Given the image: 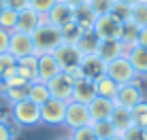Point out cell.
<instances>
[{
	"mask_svg": "<svg viewBox=\"0 0 147 140\" xmlns=\"http://www.w3.org/2000/svg\"><path fill=\"white\" fill-rule=\"evenodd\" d=\"M30 36H32L34 53H36V55H40V53H51L55 47H60V45L64 43V38H62V28L53 26V23H49V21L40 23V26L34 30Z\"/></svg>",
	"mask_w": 147,
	"mask_h": 140,
	"instance_id": "obj_1",
	"label": "cell"
},
{
	"mask_svg": "<svg viewBox=\"0 0 147 140\" xmlns=\"http://www.w3.org/2000/svg\"><path fill=\"white\" fill-rule=\"evenodd\" d=\"M11 121L17 127H34L40 123V106L32 100H22V102L11 104Z\"/></svg>",
	"mask_w": 147,
	"mask_h": 140,
	"instance_id": "obj_2",
	"label": "cell"
},
{
	"mask_svg": "<svg viewBox=\"0 0 147 140\" xmlns=\"http://www.w3.org/2000/svg\"><path fill=\"white\" fill-rule=\"evenodd\" d=\"M107 77H111L117 85H126V83H132L139 79V74H136V70L132 68V64L128 62V57L121 55L117 59H113V62L107 64Z\"/></svg>",
	"mask_w": 147,
	"mask_h": 140,
	"instance_id": "obj_3",
	"label": "cell"
},
{
	"mask_svg": "<svg viewBox=\"0 0 147 140\" xmlns=\"http://www.w3.org/2000/svg\"><path fill=\"white\" fill-rule=\"evenodd\" d=\"M66 104L68 102L58 98H49L45 104H40V123H45V125H64Z\"/></svg>",
	"mask_w": 147,
	"mask_h": 140,
	"instance_id": "obj_4",
	"label": "cell"
},
{
	"mask_svg": "<svg viewBox=\"0 0 147 140\" xmlns=\"http://www.w3.org/2000/svg\"><path fill=\"white\" fill-rule=\"evenodd\" d=\"M92 123V117H90V111H88V104H81V102H75L70 100L66 104V115H64V125H66L70 132L77 127H83V125H90Z\"/></svg>",
	"mask_w": 147,
	"mask_h": 140,
	"instance_id": "obj_5",
	"label": "cell"
},
{
	"mask_svg": "<svg viewBox=\"0 0 147 140\" xmlns=\"http://www.w3.org/2000/svg\"><path fill=\"white\" fill-rule=\"evenodd\" d=\"M136 81H139V79H136ZM136 81L126 83V85H119L117 96H115V100H113L117 106H124V108H130V111H132L139 102H143V100H145L143 87H141Z\"/></svg>",
	"mask_w": 147,
	"mask_h": 140,
	"instance_id": "obj_6",
	"label": "cell"
},
{
	"mask_svg": "<svg viewBox=\"0 0 147 140\" xmlns=\"http://www.w3.org/2000/svg\"><path fill=\"white\" fill-rule=\"evenodd\" d=\"M94 34L102 41V38H117L119 41V34H121V23L113 17L111 13L107 15H98L94 21Z\"/></svg>",
	"mask_w": 147,
	"mask_h": 140,
	"instance_id": "obj_7",
	"label": "cell"
},
{
	"mask_svg": "<svg viewBox=\"0 0 147 140\" xmlns=\"http://www.w3.org/2000/svg\"><path fill=\"white\" fill-rule=\"evenodd\" d=\"M47 87H49V93H51V98H58V100H64V102H70V98H73L75 81L62 70L58 77H53L51 81L47 83Z\"/></svg>",
	"mask_w": 147,
	"mask_h": 140,
	"instance_id": "obj_8",
	"label": "cell"
},
{
	"mask_svg": "<svg viewBox=\"0 0 147 140\" xmlns=\"http://www.w3.org/2000/svg\"><path fill=\"white\" fill-rule=\"evenodd\" d=\"M49 21L47 15H38L36 11H32V9H24V11L17 13V23H15V30L13 32H24V34H32L34 30H36L40 23Z\"/></svg>",
	"mask_w": 147,
	"mask_h": 140,
	"instance_id": "obj_9",
	"label": "cell"
},
{
	"mask_svg": "<svg viewBox=\"0 0 147 140\" xmlns=\"http://www.w3.org/2000/svg\"><path fill=\"white\" fill-rule=\"evenodd\" d=\"M9 53L13 57H26V55H36L34 53V43L30 34L24 32H11V38H9Z\"/></svg>",
	"mask_w": 147,
	"mask_h": 140,
	"instance_id": "obj_10",
	"label": "cell"
},
{
	"mask_svg": "<svg viewBox=\"0 0 147 140\" xmlns=\"http://www.w3.org/2000/svg\"><path fill=\"white\" fill-rule=\"evenodd\" d=\"M38 57V70H36V81L40 83H49L53 77H58L62 72L58 59L53 57V53H40Z\"/></svg>",
	"mask_w": 147,
	"mask_h": 140,
	"instance_id": "obj_11",
	"label": "cell"
},
{
	"mask_svg": "<svg viewBox=\"0 0 147 140\" xmlns=\"http://www.w3.org/2000/svg\"><path fill=\"white\" fill-rule=\"evenodd\" d=\"M51 53H53V57L58 59V64H60V68H62V70L81 64V57H83V55H81V51L77 49V45H68V43H62L60 47H55Z\"/></svg>",
	"mask_w": 147,
	"mask_h": 140,
	"instance_id": "obj_12",
	"label": "cell"
},
{
	"mask_svg": "<svg viewBox=\"0 0 147 140\" xmlns=\"http://www.w3.org/2000/svg\"><path fill=\"white\" fill-rule=\"evenodd\" d=\"M126 53V47L121 45V41L117 38H102V41L98 43V51H96V55L102 59L105 64L113 62V59L121 57Z\"/></svg>",
	"mask_w": 147,
	"mask_h": 140,
	"instance_id": "obj_13",
	"label": "cell"
},
{
	"mask_svg": "<svg viewBox=\"0 0 147 140\" xmlns=\"http://www.w3.org/2000/svg\"><path fill=\"white\" fill-rule=\"evenodd\" d=\"M81 72H83L85 79H90V81H96V79L105 77V72H107V64L102 62L98 55H83L81 57Z\"/></svg>",
	"mask_w": 147,
	"mask_h": 140,
	"instance_id": "obj_14",
	"label": "cell"
},
{
	"mask_svg": "<svg viewBox=\"0 0 147 140\" xmlns=\"http://www.w3.org/2000/svg\"><path fill=\"white\" fill-rule=\"evenodd\" d=\"M73 13H75V9L70 7V4H66L64 0H58V2L53 4V9L47 13V19H49V23L62 28V26H66L68 21H73Z\"/></svg>",
	"mask_w": 147,
	"mask_h": 140,
	"instance_id": "obj_15",
	"label": "cell"
},
{
	"mask_svg": "<svg viewBox=\"0 0 147 140\" xmlns=\"http://www.w3.org/2000/svg\"><path fill=\"white\" fill-rule=\"evenodd\" d=\"M113 108H115V102H113V100L98 98V96H96L92 102L88 104V111H90L92 121H105V119H109L111 113H113Z\"/></svg>",
	"mask_w": 147,
	"mask_h": 140,
	"instance_id": "obj_16",
	"label": "cell"
},
{
	"mask_svg": "<svg viewBox=\"0 0 147 140\" xmlns=\"http://www.w3.org/2000/svg\"><path fill=\"white\" fill-rule=\"evenodd\" d=\"M124 55L128 57V62L132 64V68L136 70L139 77H147V49L145 47H141V45L128 47Z\"/></svg>",
	"mask_w": 147,
	"mask_h": 140,
	"instance_id": "obj_17",
	"label": "cell"
},
{
	"mask_svg": "<svg viewBox=\"0 0 147 140\" xmlns=\"http://www.w3.org/2000/svg\"><path fill=\"white\" fill-rule=\"evenodd\" d=\"M94 98H96L94 81H90V79H79V81H75L73 98H70V100H75V102H81V104H90Z\"/></svg>",
	"mask_w": 147,
	"mask_h": 140,
	"instance_id": "obj_18",
	"label": "cell"
},
{
	"mask_svg": "<svg viewBox=\"0 0 147 140\" xmlns=\"http://www.w3.org/2000/svg\"><path fill=\"white\" fill-rule=\"evenodd\" d=\"M36 70H38V57L36 55H26L17 59V74L24 81L32 83L36 81Z\"/></svg>",
	"mask_w": 147,
	"mask_h": 140,
	"instance_id": "obj_19",
	"label": "cell"
},
{
	"mask_svg": "<svg viewBox=\"0 0 147 140\" xmlns=\"http://www.w3.org/2000/svg\"><path fill=\"white\" fill-rule=\"evenodd\" d=\"M73 21L83 30V32H94V21H96V15L92 13V9L88 4H81V7H75L73 13Z\"/></svg>",
	"mask_w": 147,
	"mask_h": 140,
	"instance_id": "obj_20",
	"label": "cell"
},
{
	"mask_svg": "<svg viewBox=\"0 0 147 140\" xmlns=\"http://www.w3.org/2000/svg\"><path fill=\"white\" fill-rule=\"evenodd\" d=\"M109 121L115 125V129H117V134L126 132L128 127H132V111L130 108H124V106H117L115 104L113 113H111Z\"/></svg>",
	"mask_w": 147,
	"mask_h": 140,
	"instance_id": "obj_21",
	"label": "cell"
},
{
	"mask_svg": "<svg viewBox=\"0 0 147 140\" xmlns=\"http://www.w3.org/2000/svg\"><path fill=\"white\" fill-rule=\"evenodd\" d=\"M117 89H119V85L115 83L111 77H107V74L94 81V91H96V96H98V98L115 100V96H117Z\"/></svg>",
	"mask_w": 147,
	"mask_h": 140,
	"instance_id": "obj_22",
	"label": "cell"
},
{
	"mask_svg": "<svg viewBox=\"0 0 147 140\" xmlns=\"http://www.w3.org/2000/svg\"><path fill=\"white\" fill-rule=\"evenodd\" d=\"M51 98V93H49V87L47 83H40V81H32L28 85V100H32L34 104H45L47 100Z\"/></svg>",
	"mask_w": 147,
	"mask_h": 140,
	"instance_id": "obj_23",
	"label": "cell"
},
{
	"mask_svg": "<svg viewBox=\"0 0 147 140\" xmlns=\"http://www.w3.org/2000/svg\"><path fill=\"white\" fill-rule=\"evenodd\" d=\"M139 32H141V26H136L134 21H126L121 23V34H119V41L126 49L128 47H134L136 41H139Z\"/></svg>",
	"mask_w": 147,
	"mask_h": 140,
	"instance_id": "obj_24",
	"label": "cell"
},
{
	"mask_svg": "<svg viewBox=\"0 0 147 140\" xmlns=\"http://www.w3.org/2000/svg\"><path fill=\"white\" fill-rule=\"evenodd\" d=\"M98 43H100V38L94 32H83V36L77 43V49L81 51V55H94L98 51Z\"/></svg>",
	"mask_w": 147,
	"mask_h": 140,
	"instance_id": "obj_25",
	"label": "cell"
},
{
	"mask_svg": "<svg viewBox=\"0 0 147 140\" xmlns=\"http://www.w3.org/2000/svg\"><path fill=\"white\" fill-rule=\"evenodd\" d=\"M13 74H17V57H13L11 53H0V79L7 81Z\"/></svg>",
	"mask_w": 147,
	"mask_h": 140,
	"instance_id": "obj_26",
	"label": "cell"
},
{
	"mask_svg": "<svg viewBox=\"0 0 147 140\" xmlns=\"http://www.w3.org/2000/svg\"><path fill=\"white\" fill-rule=\"evenodd\" d=\"M90 127L94 129V134H96L98 140H109V138L117 136V129H115V125L109 121V119H105V121H92Z\"/></svg>",
	"mask_w": 147,
	"mask_h": 140,
	"instance_id": "obj_27",
	"label": "cell"
},
{
	"mask_svg": "<svg viewBox=\"0 0 147 140\" xmlns=\"http://www.w3.org/2000/svg\"><path fill=\"white\" fill-rule=\"evenodd\" d=\"M4 100L9 104H15V102H22V100L28 98V85H7L2 91Z\"/></svg>",
	"mask_w": 147,
	"mask_h": 140,
	"instance_id": "obj_28",
	"label": "cell"
},
{
	"mask_svg": "<svg viewBox=\"0 0 147 140\" xmlns=\"http://www.w3.org/2000/svg\"><path fill=\"white\" fill-rule=\"evenodd\" d=\"M81 36H83V30H81L75 21H68L66 26H62V38H64V43L77 45Z\"/></svg>",
	"mask_w": 147,
	"mask_h": 140,
	"instance_id": "obj_29",
	"label": "cell"
},
{
	"mask_svg": "<svg viewBox=\"0 0 147 140\" xmlns=\"http://www.w3.org/2000/svg\"><path fill=\"white\" fill-rule=\"evenodd\" d=\"M111 15L117 19L119 23H126V21H132V7L130 4H124V2H115L113 9H111Z\"/></svg>",
	"mask_w": 147,
	"mask_h": 140,
	"instance_id": "obj_30",
	"label": "cell"
},
{
	"mask_svg": "<svg viewBox=\"0 0 147 140\" xmlns=\"http://www.w3.org/2000/svg\"><path fill=\"white\" fill-rule=\"evenodd\" d=\"M132 125L141 127V129L147 127V100L139 102V104L132 108Z\"/></svg>",
	"mask_w": 147,
	"mask_h": 140,
	"instance_id": "obj_31",
	"label": "cell"
},
{
	"mask_svg": "<svg viewBox=\"0 0 147 140\" xmlns=\"http://www.w3.org/2000/svg\"><path fill=\"white\" fill-rule=\"evenodd\" d=\"M117 2V0H88V7L92 9V13L98 17V15H107L111 13V9H113V4Z\"/></svg>",
	"mask_w": 147,
	"mask_h": 140,
	"instance_id": "obj_32",
	"label": "cell"
},
{
	"mask_svg": "<svg viewBox=\"0 0 147 140\" xmlns=\"http://www.w3.org/2000/svg\"><path fill=\"white\" fill-rule=\"evenodd\" d=\"M15 23H17V11H13V9L7 7L2 13H0V28L7 30V32H13Z\"/></svg>",
	"mask_w": 147,
	"mask_h": 140,
	"instance_id": "obj_33",
	"label": "cell"
},
{
	"mask_svg": "<svg viewBox=\"0 0 147 140\" xmlns=\"http://www.w3.org/2000/svg\"><path fill=\"white\" fill-rule=\"evenodd\" d=\"M132 21L141 28L147 26V2L145 0H141V2H136L132 7Z\"/></svg>",
	"mask_w": 147,
	"mask_h": 140,
	"instance_id": "obj_34",
	"label": "cell"
},
{
	"mask_svg": "<svg viewBox=\"0 0 147 140\" xmlns=\"http://www.w3.org/2000/svg\"><path fill=\"white\" fill-rule=\"evenodd\" d=\"M68 138L70 140H98V138H96V134H94V129L90 127V125H83V127L73 129Z\"/></svg>",
	"mask_w": 147,
	"mask_h": 140,
	"instance_id": "obj_35",
	"label": "cell"
},
{
	"mask_svg": "<svg viewBox=\"0 0 147 140\" xmlns=\"http://www.w3.org/2000/svg\"><path fill=\"white\" fill-rule=\"evenodd\" d=\"M55 2H58V0H30V9L36 11L38 15H47L53 9Z\"/></svg>",
	"mask_w": 147,
	"mask_h": 140,
	"instance_id": "obj_36",
	"label": "cell"
},
{
	"mask_svg": "<svg viewBox=\"0 0 147 140\" xmlns=\"http://www.w3.org/2000/svg\"><path fill=\"white\" fill-rule=\"evenodd\" d=\"M119 136H121V140H145V132L141 127L132 125V127L126 129V132H121Z\"/></svg>",
	"mask_w": 147,
	"mask_h": 140,
	"instance_id": "obj_37",
	"label": "cell"
},
{
	"mask_svg": "<svg viewBox=\"0 0 147 140\" xmlns=\"http://www.w3.org/2000/svg\"><path fill=\"white\" fill-rule=\"evenodd\" d=\"M0 140H15V129L9 121L0 119Z\"/></svg>",
	"mask_w": 147,
	"mask_h": 140,
	"instance_id": "obj_38",
	"label": "cell"
},
{
	"mask_svg": "<svg viewBox=\"0 0 147 140\" xmlns=\"http://www.w3.org/2000/svg\"><path fill=\"white\" fill-rule=\"evenodd\" d=\"M4 4H7L9 9H13V11H24V9L30 7V0H4Z\"/></svg>",
	"mask_w": 147,
	"mask_h": 140,
	"instance_id": "obj_39",
	"label": "cell"
},
{
	"mask_svg": "<svg viewBox=\"0 0 147 140\" xmlns=\"http://www.w3.org/2000/svg\"><path fill=\"white\" fill-rule=\"evenodd\" d=\"M9 38H11V32L0 28V53H7L9 51Z\"/></svg>",
	"mask_w": 147,
	"mask_h": 140,
	"instance_id": "obj_40",
	"label": "cell"
},
{
	"mask_svg": "<svg viewBox=\"0 0 147 140\" xmlns=\"http://www.w3.org/2000/svg\"><path fill=\"white\" fill-rule=\"evenodd\" d=\"M64 72H66L68 77L73 79V81H79V79H85V77H83V72H81V66H79V64H77V66H70V68H66Z\"/></svg>",
	"mask_w": 147,
	"mask_h": 140,
	"instance_id": "obj_41",
	"label": "cell"
},
{
	"mask_svg": "<svg viewBox=\"0 0 147 140\" xmlns=\"http://www.w3.org/2000/svg\"><path fill=\"white\" fill-rule=\"evenodd\" d=\"M136 45H141V47H145V49H147V26H145V28H141V32H139V41H136Z\"/></svg>",
	"mask_w": 147,
	"mask_h": 140,
	"instance_id": "obj_42",
	"label": "cell"
},
{
	"mask_svg": "<svg viewBox=\"0 0 147 140\" xmlns=\"http://www.w3.org/2000/svg\"><path fill=\"white\" fill-rule=\"evenodd\" d=\"M64 2H66V4H70V7H81V4H85V2H88V0H64Z\"/></svg>",
	"mask_w": 147,
	"mask_h": 140,
	"instance_id": "obj_43",
	"label": "cell"
},
{
	"mask_svg": "<svg viewBox=\"0 0 147 140\" xmlns=\"http://www.w3.org/2000/svg\"><path fill=\"white\" fill-rule=\"evenodd\" d=\"M119 2H124V4H130V7H134L136 2H141V0H119Z\"/></svg>",
	"mask_w": 147,
	"mask_h": 140,
	"instance_id": "obj_44",
	"label": "cell"
},
{
	"mask_svg": "<svg viewBox=\"0 0 147 140\" xmlns=\"http://www.w3.org/2000/svg\"><path fill=\"white\" fill-rule=\"evenodd\" d=\"M4 9H7V4H4V0H0V13H2Z\"/></svg>",
	"mask_w": 147,
	"mask_h": 140,
	"instance_id": "obj_45",
	"label": "cell"
},
{
	"mask_svg": "<svg viewBox=\"0 0 147 140\" xmlns=\"http://www.w3.org/2000/svg\"><path fill=\"white\" fill-rule=\"evenodd\" d=\"M109 140H121V136L117 134V136H113V138H109Z\"/></svg>",
	"mask_w": 147,
	"mask_h": 140,
	"instance_id": "obj_46",
	"label": "cell"
},
{
	"mask_svg": "<svg viewBox=\"0 0 147 140\" xmlns=\"http://www.w3.org/2000/svg\"><path fill=\"white\" fill-rule=\"evenodd\" d=\"M143 132H145V140H147V127H145V129H143Z\"/></svg>",
	"mask_w": 147,
	"mask_h": 140,
	"instance_id": "obj_47",
	"label": "cell"
},
{
	"mask_svg": "<svg viewBox=\"0 0 147 140\" xmlns=\"http://www.w3.org/2000/svg\"><path fill=\"white\" fill-rule=\"evenodd\" d=\"M60 140H70V138H60Z\"/></svg>",
	"mask_w": 147,
	"mask_h": 140,
	"instance_id": "obj_48",
	"label": "cell"
},
{
	"mask_svg": "<svg viewBox=\"0 0 147 140\" xmlns=\"http://www.w3.org/2000/svg\"><path fill=\"white\" fill-rule=\"evenodd\" d=\"M145 2H147V0H145Z\"/></svg>",
	"mask_w": 147,
	"mask_h": 140,
	"instance_id": "obj_49",
	"label": "cell"
}]
</instances>
